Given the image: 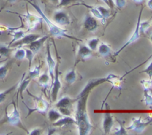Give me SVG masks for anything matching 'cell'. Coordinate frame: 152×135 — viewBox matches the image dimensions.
I'll list each match as a JSON object with an SVG mask.
<instances>
[{"instance_id":"1","label":"cell","mask_w":152,"mask_h":135,"mask_svg":"<svg viewBox=\"0 0 152 135\" xmlns=\"http://www.w3.org/2000/svg\"><path fill=\"white\" fill-rule=\"evenodd\" d=\"M90 93L88 92H81L77 96V111H76L75 120L76 124L79 129V134H89L91 131L92 126L90 122L88 114L87 112V99Z\"/></svg>"},{"instance_id":"2","label":"cell","mask_w":152,"mask_h":135,"mask_svg":"<svg viewBox=\"0 0 152 135\" xmlns=\"http://www.w3.org/2000/svg\"><path fill=\"white\" fill-rule=\"evenodd\" d=\"M29 4H31L34 8L36 9L37 12H38L39 14L40 15V16L42 17V19L45 21V22L46 23V25H48V28L49 31L50 33V35H52L53 36L56 37V38H67V39H71L73 40H76V41H80L81 42L82 40L78 38H76V37L72 36L69 35L66 33V31L62 28H61L60 27H59L58 25H56V24H54L53 22H52L47 16H45V14L44 13V12L42 10V9L40 8L39 6L37 4H36L35 2H32L30 0H27Z\"/></svg>"},{"instance_id":"3","label":"cell","mask_w":152,"mask_h":135,"mask_svg":"<svg viewBox=\"0 0 152 135\" xmlns=\"http://www.w3.org/2000/svg\"><path fill=\"white\" fill-rule=\"evenodd\" d=\"M11 103L13 105V108H12L11 111H8L7 108L5 109V119L4 120V122L9 123L11 126H17V127L20 128L22 130L25 131L28 133V131L27 130V128L24 126L23 123L21 121L20 114H19V111L17 109L16 102L13 101Z\"/></svg>"},{"instance_id":"4","label":"cell","mask_w":152,"mask_h":135,"mask_svg":"<svg viewBox=\"0 0 152 135\" xmlns=\"http://www.w3.org/2000/svg\"><path fill=\"white\" fill-rule=\"evenodd\" d=\"M26 92L28 94H29L34 99V102H35V107L33 109H31V108L28 107V109L29 110L28 116L31 115L34 111H38V112L42 113V114H45L47 111L48 108V103L47 101L42 96H38L32 94L31 92L28 91V90H26Z\"/></svg>"},{"instance_id":"5","label":"cell","mask_w":152,"mask_h":135,"mask_svg":"<svg viewBox=\"0 0 152 135\" xmlns=\"http://www.w3.org/2000/svg\"><path fill=\"white\" fill-rule=\"evenodd\" d=\"M59 61H58L56 64V67H55L54 70V77L52 81V88H51V93H50V96H51V99L53 102H56V99L58 97V93H59V90H60L61 87H62V84H61L60 80H59Z\"/></svg>"},{"instance_id":"6","label":"cell","mask_w":152,"mask_h":135,"mask_svg":"<svg viewBox=\"0 0 152 135\" xmlns=\"http://www.w3.org/2000/svg\"><path fill=\"white\" fill-rule=\"evenodd\" d=\"M142 10H143V7H142V8H141V10H140V12L139 16H138V20H137V25H136V28H135L133 34H132V36H130V38L129 39V40H128V41L126 42L125 43V44L123 45L122 46V47H120V48L119 49V50H117L115 53H114V56H118L119 53H120L122 50H124L126 47H128L129 45H132V43H134V42H136L137 40L139 39L140 36V21H141V16H142Z\"/></svg>"},{"instance_id":"7","label":"cell","mask_w":152,"mask_h":135,"mask_svg":"<svg viewBox=\"0 0 152 135\" xmlns=\"http://www.w3.org/2000/svg\"><path fill=\"white\" fill-rule=\"evenodd\" d=\"M152 122V118L148 120L147 122H144L142 120L141 117H134L132 120V123L129 126L126 127V129L134 131L137 133H142L145 130V128Z\"/></svg>"},{"instance_id":"8","label":"cell","mask_w":152,"mask_h":135,"mask_svg":"<svg viewBox=\"0 0 152 135\" xmlns=\"http://www.w3.org/2000/svg\"><path fill=\"white\" fill-rule=\"evenodd\" d=\"M93 54V51L88 47L86 45L81 44L79 45L78 50H77V56H76L75 63L74 67L75 68L76 65L80 62H85L86 59H89Z\"/></svg>"},{"instance_id":"9","label":"cell","mask_w":152,"mask_h":135,"mask_svg":"<svg viewBox=\"0 0 152 135\" xmlns=\"http://www.w3.org/2000/svg\"><path fill=\"white\" fill-rule=\"evenodd\" d=\"M53 20L56 25L60 26H66L71 23V19L66 12L63 10H56L53 15Z\"/></svg>"},{"instance_id":"10","label":"cell","mask_w":152,"mask_h":135,"mask_svg":"<svg viewBox=\"0 0 152 135\" xmlns=\"http://www.w3.org/2000/svg\"><path fill=\"white\" fill-rule=\"evenodd\" d=\"M46 62H47L48 66L49 75H50L52 82L53 77H54V70L56 63L54 61V59H53V57H52L51 52H50V43L48 42L47 45H46Z\"/></svg>"},{"instance_id":"11","label":"cell","mask_w":152,"mask_h":135,"mask_svg":"<svg viewBox=\"0 0 152 135\" xmlns=\"http://www.w3.org/2000/svg\"><path fill=\"white\" fill-rule=\"evenodd\" d=\"M39 37H41V36L39 34H25L22 39H20L18 41H16L15 42H13V44L10 45V47H21L22 45H30L31 42H33L34 41H35L36 39H39Z\"/></svg>"},{"instance_id":"12","label":"cell","mask_w":152,"mask_h":135,"mask_svg":"<svg viewBox=\"0 0 152 135\" xmlns=\"http://www.w3.org/2000/svg\"><path fill=\"white\" fill-rule=\"evenodd\" d=\"M83 27L88 31H94L95 30L97 29L99 27V23L94 16H91L90 14H86L85 16L83 22Z\"/></svg>"},{"instance_id":"13","label":"cell","mask_w":152,"mask_h":135,"mask_svg":"<svg viewBox=\"0 0 152 135\" xmlns=\"http://www.w3.org/2000/svg\"><path fill=\"white\" fill-rule=\"evenodd\" d=\"M22 16L26 18L27 22H28V30H30V31L35 28L41 22V21L42 20L41 16H36V15L32 14V13H30L28 11H27L26 15H22Z\"/></svg>"},{"instance_id":"14","label":"cell","mask_w":152,"mask_h":135,"mask_svg":"<svg viewBox=\"0 0 152 135\" xmlns=\"http://www.w3.org/2000/svg\"><path fill=\"white\" fill-rule=\"evenodd\" d=\"M113 124H114V118L112 114L110 112H105L104 114L103 121H102V128L105 134H108L111 132Z\"/></svg>"},{"instance_id":"15","label":"cell","mask_w":152,"mask_h":135,"mask_svg":"<svg viewBox=\"0 0 152 135\" xmlns=\"http://www.w3.org/2000/svg\"><path fill=\"white\" fill-rule=\"evenodd\" d=\"M78 100V98H76V99H72L71 97H68V96H63L62 98H61L56 104H55V106L58 108H72L73 105L76 102H77Z\"/></svg>"},{"instance_id":"16","label":"cell","mask_w":152,"mask_h":135,"mask_svg":"<svg viewBox=\"0 0 152 135\" xmlns=\"http://www.w3.org/2000/svg\"><path fill=\"white\" fill-rule=\"evenodd\" d=\"M50 35H46L44 36H41L39 39H36L35 41H34L33 42H31V44L28 45V47H29L30 50H32L34 53H36L37 52H38L40 50L42 47L43 46V45L45 44L46 41L48 40V39L49 38Z\"/></svg>"},{"instance_id":"17","label":"cell","mask_w":152,"mask_h":135,"mask_svg":"<svg viewBox=\"0 0 152 135\" xmlns=\"http://www.w3.org/2000/svg\"><path fill=\"white\" fill-rule=\"evenodd\" d=\"M74 123L76 124L75 118H73L71 116H63L56 122H54L53 123V126L56 127H63V126H68Z\"/></svg>"},{"instance_id":"18","label":"cell","mask_w":152,"mask_h":135,"mask_svg":"<svg viewBox=\"0 0 152 135\" xmlns=\"http://www.w3.org/2000/svg\"><path fill=\"white\" fill-rule=\"evenodd\" d=\"M25 73L22 76V78L20 82H19V85H18V90L16 93V102H18V96L20 95V97L23 99V91L27 88L28 84L31 82V79L28 78V77H25Z\"/></svg>"},{"instance_id":"19","label":"cell","mask_w":152,"mask_h":135,"mask_svg":"<svg viewBox=\"0 0 152 135\" xmlns=\"http://www.w3.org/2000/svg\"><path fill=\"white\" fill-rule=\"evenodd\" d=\"M98 53L102 57H109L111 55V48L108 44L105 42H101L98 46Z\"/></svg>"},{"instance_id":"20","label":"cell","mask_w":152,"mask_h":135,"mask_svg":"<svg viewBox=\"0 0 152 135\" xmlns=\"http://www.w3.org/2000/svg\"><path fill=\"white\" fill-rule=\"evenodd\" d=\"M64 80L68 85H71L75 82L76 80H77V73H76L74 67L65 74Z\"/></svg>"},{"instance_id":"21","label":"cell","mask_w":152,"mask_h":135,"mask_svg":"<svg viewBox=\"0 0 152 135\" xmlns=\"http://www.w3.org/2000/svg\"><path fill=\"white\" fill-rule=\"evenodd\" d=\"M13 62V60H9L6 63H4V65L0 66V80H4Z\"/></svg>"},{"instance_id":"22","label":"cell","mask_w":152,"mask_h":135,"mask_svg":"<svg viewBox=\"0 0 152 135\" xmlns=\"http://www.w3.org/2000/svg\"><path fill=\"white\" fill-rule=\"evenodd\" d=\"M62 117H63V115L58 110L53 109V108L50 109L48 111V118L52 123L56 122V120H58Z\"/></svg>"},{"instance_id":"23","label":"cell","mask_w":152,"mask_h":135,"mask_svg":"<svg viewBox=\"0 0 152 135\" xmlns=\"http://www.w3.org/2000/svg\"><path fill=\"white\" fill-rule=\"evenodd\" d=\"M10 35L12 36L13 39H12V40L10 42V43L8 44L9 47H10V45L13 44V42H15L16 41H18V40H19L20 39H22V37L25 35V31H22V30H20V29L15 30V31H11V34H10Z\"/></svg>"},{"instance_id":"24","label":"cell","mask_w":152,"mask_h":135,"mask_svg":"<svg viewBox=\"0 0 152 135\" xmlns=\"http://www.w3.org/2000/svg\"><path fill=\"white\" fill-rule=\"evenodd\" d=\"M50 77L49 74H48L47 72L44 73L42 75L39 76L38 78V82L40 84V85L43 86V87L46 88L49 84V82H50Z\"/></svg>"},{"instance_id":"25","label":"cell","mask_w":152,"mask_h":135,"mask_svg":"<svg viewBox=\"0 0 152 135\" xmlns=\"http://www.w3.org/2000/svg\"><path fill=\"white\" fill-rule=\"evenodd\" d=\"M99 44V39L97 37H94V38L90 39L87 41L86 43V45L92 50V51H94L96 49L98 48V46Z\"/></svg>"},{"instance_id":"26","label":"cell","mask_w":152,"mask_h":135,"mask_svg":"<svg viewBox=\"0 0 152 135\" xmlns=\"http://www.w3.org/2000/svg\"><path fill=\"white\" fill-rule=\"evenodd\" d=\"M18 85H19V82L16 83V84H15V85H13V86H11L10 88H9L7 89V90L1 92V93H0V103H1V102H4V101L5 100V99H6V97H7V95H8L9 93H11L13 90H14L16 88H18Z\"/></svg>"},{"instance_id":"27","label":"cell","mask_w":152,"mask_h":135,"mask_svg":"<svg viewBox=\"0 0 152 135\" xmlns=\"http://www.w3.org/2000/svg\"><path fill=\"white\" fill-rule=\"evenodd\" d=\"M40 70H41V65H36L34 69L29 70V73H28V75L27 76V77L32 80V79L39 77L40 75Z\"/></svg>"},{"instance_id":"28","label":"cell","mask_w":152,"mask_h":135,"mask_svg":"<svg viewBox=\"0 0 152 135\" xmlns=\"http://www.w3.org/2000/svg\"><path fill=\"white\" fill-rule=\"evenodd\" d=\"M25 55H26L25 48L20 47V48L16 50L14 55H13V58L16 60H22L25 58Z\"/></svg>"},{"instance_id":"29","label":"cell","mask_w":152,"mask_h":135,"mask_svg":"<svg viewBox=\"0 0 152 135\" xmlns=\"http://www.w3.org/2000/svg\"><path fill=\"white\" fill-rule=\"evenodd\" d=\"M14 50V49H11L8 45H0V57H7L10 55L11 51Z\"/></svg>"},{"instance_id":"30","label":"cell","mask_w":152,"mask_h":135,"mask_svg":"<svg viewBox=\"0 0 152 135\" xmlns=\"http://www.w3.org/2000/svg\"><path fill=\"white\" fill-rule=\"evenodd\" d=\"M96 8L98 9L99 13H101L104 20H105V19H108L111 16V10L109 8H106V7H102V6H97Z\"/></svg>"},{"instance_id":"31","label":"cell","mask_w":152,"mask_h":135,"mask_svg":"<svg viewBox=\"0 0 152 135\" xmlns=\"http://www.w3.org/2000/svg\"><path fill=\"white\" fill-rule=\"evenodd\" d=\"M117 121L118 122L119 124H120V128L117 129V131H114V134L117 135H123V134H127V131H126V128L124 127V122L121 121L119 119H117Z\"/></svg>"},{"instance_id":"32","label":"cell","mask_w":152,"mask_h":135,"mask_svg":"<svg viewBox=\"0 0 152 135\" xmlns=\"http://www.w3.org/2000/svg\"><path fill=\"white\" fill-rule=\"evenodd\" d=\"M150 25H151L150 21H143V22L140 21V34H144V33L146 32L148 28H150Z\"/></svg>"},{"instance_id":"33","label":"cell","mask_w":152,"mask_h":135,"mask_svg":"<svg viewBox=\"0 0 152 135\" xmlns=\"http://www.w3.org/2000/svg\"><path fill=\"white\" fill-rule=\"evenodd\" d=\"M25 51H26V55H25V57H26L28 60V68H29V70H30L31 68V65H32L33 59H34V54H35V53H34L32 50H30V49H28V48H25Z\"/></svg>"},{"instance_id":"34","label":"cell","mask_w":152,"mask_h":135,"mask_svg":"<svg viewBox=\"0 0 152 135\" xmlns=\"http://www.w3.org/2000/svg\"><path fill=\"white\" fill-rule=\"evenodd\" d=\"M87 7L90 8L91 13L94 15V16L95 18H96V19H101V20L102 21V22H104L105 20H104L103 17H102V16L101 15V13H99V11L98 10V9L96 8V7H89V6H87Z\"/></svg>"},{"instance_id":"35","label":"cell","mask_w":152,"mask_h":135,"mask_svg":"<svg viewBox=\"0 0 152 135\" xmlns=\"http://www.w3.org/2000/svg\"><path fill=\"white\" fill-rule=\"evenodd\" d=\"M144 102L147 106L152 108V96L146 90H144Z\"/></svg>"},{"instance_id":"36","label":"cell","mask_w":152,"mask_h":135,"mask_svg":"<svg viewBox=\"0 0 152 135\" xmlns=\"http://www.w3.org/2000/svg\"><path fill=\"white\" fill-rule=\"evenodd\" d=\"M77 0H60L59 3L57 4L58 7H65V6L68 5V4H71L73 2H75Z\"/></svg>"},{"instance_id":"37","label":"cell","mask_w":152,"mask_h":135,"mask_svg":"<svg viewBox=\"0 0 152 135\" xmlns=\"http://www.w3.org/2000/svg\"><path fill=\"white\" fill-rule=\"evenodd\" d=\"M141 73H145L149 77V78H152V60L151 63L147 66V68L145 70H143Z\"/></svg>"},{"instance_id":"38","label":"cell","mask_w":152,"mask_h":135,"mask_svg":"<svg viewBox=\"0 0 152 135\" xmlns=\"http://www.w3.org/2000/svg\"><path fill=\"white\" fill-rule=\"evenodd\" d=\"M115 4L118 8L121 9L126 5V0H115Z\"/></svg>"},{"instance_id":"39","label":"cell","mask_w":152,"mask_h":135,"mask_svg":"<svg viewBox=\"0 0 152 135\" xmlns=\"http://www.w3.org/2000/svg\"><path fill=\"white\" fill-rule=\"evenodd\" d=\"M42 132V129L40 128H35L34 130L31 131H28V134L30 135H39L41 134Z\"/></svg>"},{"instance_id":"40","label":"cell","mask_w":152,"mask_h":135,"mask_svg":"<svg viewBox=\"0 0 152 135\" xmlns=\"http://www.w3.org/2000/svg\"><path fill=\"white\" fill-rule=\"evenodd\" d=\"M102 1H103L105 3H106L107 5H108L110 8L113 9L114 5V2L113 1V0H102Z\"/></svg>"},{"instance_id":"41","label":"cell","mask_w":152,"mask_h":135,"mask_svg":"<svg viewBox=\"0 0 152 135\" xmlns=\"http://www.w3.org/2000/svg\"><path fill=\"white\" fill-rule=\"evenodd\" d=\"M146 4L147 6H148V8L152 10V0H148L146 2Z\"/></svg>"},{"instance_id":"42","label":"cell","mask_w":152,"mask_h":135,"mask_svg":"<svg viewBox=\"0 0 152 135\" xmlns=\"http://www.w3.org/2000/svg\"><path fill=\"white\" fill-rule=\"evenodd\" d=\"M51 3H53V4H58L59 3L60 0H49Z\"/></svg>"},{"instance_id":"43","label":"cell","mask_w":152,"mask_h":135,"mask_svg":"<svg viewBox=\"0 0 152 135\" xmlns=\"http://www.w3.org/2000/svg\"><path fill=\"white\" fill-rule=\"evenodd\" d=\"M16 0H6L5 1V4H4V5H6V4H7V3H13L15 2Z\"/></svg>"},{"instance_id":"44","label":"cell","mask_w":152,"mask_h":135,"mask_svg":"<svg viewBox=\"0 0 152 135\" xmlns=\"http://www.w3.org/2000/svg\"><path fill=\"white\" fill-rule=\"evenodd\" d=\"M133 1H134L135 3H137V4H140V3H142L144 0H132Z\"/></svg>"},{"instance_id":"45","label":"cell","mask_w":152,"mask_h":135,"mask_svg":"<svg viewBox=\"0 0 152 135\" xmlns=\"http://www.w3.org/2000/svg\"><path fill=\"white\" fill-rule=\"evenodd\" d=\"M148 93H149L150 94H151V96H152V87L149 88V89H148Z\"/></svg>"},{"instance_id":"46","label":"cell","mask_w":152,"mask_h":135,"mask_svg":"<svg viewBox=\"0 0 152 135\" xmlns=\"http://www.w3.org/2000/svg\"><path fill=\"white\" fill-rule=\"evenodd\" d=\"M149 39H150V41L151 42V43H152V33L151 34H150V36H149Z\"/></svg>"},{"instance_id":"47","label":"cell","mask_w":152,"mask_h":135,"mask_svg":"<svg viewBox=\"0 0 152 135\" xmlns=\"http://www.w3.org/2000/svg\"><path fill=\"white\" fill-rule=\"evenodd\" d=\"M149 82L151 85V87H152V78H149Z\"/></svg>"},{"instance_id":"48","label":"cell","mask_w":152,"mask_h":135,"mask_svg":"<svg viewBox=\"0 0 152 135\" xmlns=\"http://www.w3.org/2000/svg\"><path fill=\"white\" fill-rule=\"evenodd\" d=\"M151 25H152V22H151Z\"/></svg>"}]
</instances>
